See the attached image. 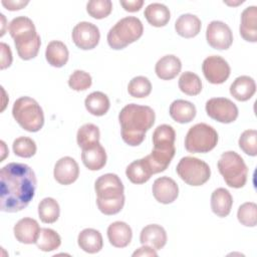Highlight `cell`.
I'll return each instance as SVG.
<instances>
[{"label": "cell", "mask_w": 257, "mask_h": 257, "mask_svg": "<svg viewBox=\"0 0 257 257\" xmlns=\"http://www.w3.org/2000/svg\"><path fill=\"white\" fill-rule=\"evenodd\" d=\"M33 170L22 163H10L0 171V209L15 213L23 210L33 199L36 189Z\"/></svg>", "instance_id": "6da1fadb"}, {"label": "cell", "mask_w": 257, "mask_h": 257, "mask_svg": "<svg viewBox=\"0 0 257 257\" xmlns=\"http://www.w3.org/2000/svg\"><path fill=\"white\" fill-rule=\"evenodd\" d=\"M155 111L148 105L130 103L123 106L118 114L123 142L132 147L141 145L146 133L155 123Z\"/></svg>", "instance_id": "7a4b0ae2"}, {"label": "cell", "mask_w": 257, "mask_h": 257, "mask_svg": "<svg viewBox=\"0 0 257 257\" xmlns=\"http://www.w3.org/2000/svg\"><path fill=\"white\" fill-rule=\"evenodd\" d=\"M96 205L104 215H114L121 211L124 205L123 185L115 174H104L94 183Z\"/></svg>", "instance_id": "3957f363"}, {"label": "cell", "mask_w": 257, "mask_h": 257, "mask_svg": "<svg viewBox=\"0 0 257 257\" xmlns=\"http://www.w3.org/2000/svg\"><path fill=\"white\" fill-rule=\"evenodd\" d=\"M8 29L19 57L23 60L34 58L39 51L41 40L33 21L26 16H18L11 20Z\"/></svg>", "instance_id": "277c9868"}, {"label": "cell", "mask_w": 257, "mask_h": 257, "mask_svg": "<svg viewBox=\"0 0 257 257\" xmlns=\"http://www.w3.org/2000/svg\"><path fill=\"white\" fill-rule=\"evenodd\" d=\"M12 115L23 130L30 133L40 131L44 124V114L41 106L29 96H21L14 101Z\"/></svg>", "instance_id": "5b68a950"}, {"label": "cell", "mask_w": 257, "mask_h": 257, "mask_svg": "<svg viewBox=\"0 0 257 257\" xmlns=\"http://www.w3.org/2000/svg\"><path fill=\"white\" fill-rule=\"evenodd\" d=\"M144 32L142 21L135 16H127L118 20L107 33V43L110 48L119 50L137 41Z\"/></svg>", "instance_id": "8992f818"}, {"label": "cell", "mask_w": 257, "mask_h": 257, "mask_svg": "<svg viewBox=\"0 0 257 257\" xmlns=\"http://www.w3.org/2000/svg\"><path fill=\"white\" fill-rule=\"evenodd\" d=\"M217 166L225 183L229 187L235 189L244 187L247 181L248 168L242 157L236 152L228 151L223 153Z\"/></svg>", "instance_id": "52a82bcc"}, {"label": "cell", "mask_w": 257, "mask_h": 257, "mask_svg": "<svg viewBox=\"0 0 257 257\" xmlns=\"http://www.w3.org/2000/svg\"><path fill=\"white\" fill-rule=\"evenodd\" d=\"M217 132L213 126L204 122L190 127L185 138V148L193 154L209 153L217 146Z\"/></svg>", "instance_id": "ba28073f"}, {"label": "cell", "mask_w": 257, "mask_h": 257, "mask_svg": "<svg viewBox=\"0 0 257 257\" xmlns=\"http://www.w3.org/2000/svg\"><path fill=\"white\" fill-rule=\"evenodd\" d=\"M179 177L190 186H202L211 176L209 165L194 157H184L180 160L176 168Z\"/></svg>", "instance_id": "9c48e42d"}, {"label": "cell", "mask_w": 257, "mask_h": 257, "mask_svg": "<svg viewBox=\"0 0 257 257\" xmlns=\"http://www.w3.org/2000/svg\"><path fill=\"white\" fill-rule=\"evenodd\" d=\"M207 114L222 123H230L238 117V107L229 98L213 97L210 98L205 105Z\"/></svg>", "instance_id": "30bf717a"}, {"label": "cell", "mask_w": 257, "mask_h": 257, "mask_svg": "<svg viewBox=\"0 0 257 257\" xmlns=\"http://www.w3.org/2000/svg\"><path fill=\"white\" fill-rule=\"evenodd\" d=\"M202 70L206 79L213 84H221L230 76L231 68L228 62L219 55H211L204 59Z\"/></svg>", "instance_id": "8fae6325"}, {"label": "cell", "mask_w": 257, "mask_h": 257, "mask_svg": "<svg viewBox=\"0 0 257 257\" xmlns=\"http://www.w3.org/2000/svg\"><path fill=\"white\" fill-rule=\"evenodd\" d=\"M71 36L74 44L82 50L93 49L100 39L98 27L87 21L77 23L72 30Z\"/></svg>", "instance_id": "7c38bea8"}, {"label": "cell", "mask_w": 257, "mask_h": 257, "mask_svg": "<svg viewBox=\"0 0 257 257\" xmlns=\"http://www.w3.org/2000/svg\"><path fill=\"white\" fill-rule=\"evenodd\" d=\"M206 39L212 48L226 50L233 43V33L226 23L214 20L207 26Z\"/></svg>", "instance_id": "4fadbf2b"}, {"label": "cell", "mask_w": 257, "mask_h": 257, "mask_svg": "<svg viewBox=\"0 0 257 257\" xmlns=\"http://www.w3.org/2000/svg\"><path fill=\"white\" fill-rule=\"evenodd\" d=\"M53 176L60 185H70L74 183L79 176L78 164L71 157H63L56 162Z\"/></svg>", "instance_id": "5bb4252c"}, {"label": "cell", "mask_w": 257, "mask_h": 257, "mask_svg": "<svg viewBox=\"0 0 257 257\" xmlns=\"http://www.w3.org/2000/svg\"><path fill=\"white\" fill-rule=\"evenodd\" d=\"M152 191L155 199L162 204L173 203L179 195V187L177 183L167 176L156 179Z\"/></svg>", "instance_id": "9a60e30c"}, {"label": "cell", "mask_w": 257, "mask_h": 257, "mask_svg": "<svg viewBox=\"0 0 257 257\" xmlns=\"http://www.w3.org/2000/svg\"><path fill=\"white\" fill-rule=\"evenodd\" d=\"M41 228L38 222L32 218L20 219L14 226L13 232L16 240L22 244L36 243Z\"/></svg>", "instance_id": "2e32d148"}, {"label": "cell", "mask_w": 257, "mask_h": 257, "mask_svg": "<svg viewBox=\"0 0 257 257\" xmlns=\"http://www.w3.org/2000/svg\"><path fill=\"white\" fill-rule=\"evenodd\" d=\"M81 150L82 163L88 170L98 171L105 166L106 153L99 142Z\"/></svg>", "instance_id": "e0dca14e"}, {"label": "cell", "mask_w": 257, "mask_h": 257, "mask_svg": "<svg viewBox=\"0 0 257 257\" xmlns=\"http://www.w3.org/2000/svg\"><path fill=\"white\" fill-rule=\"evenodd\" d=\"M140 242L142 245H147L155 250H160L167 243L166 230L158 224L147 225L141 231Z\"/></svg>", "instance_id": "ac0fdd59"}, {"label": "cell", "mask_w": 257, "mask_h": 257, "mask_svg": "<svg viewBox=\"0 0 257 257\" xmlns=\"http://www.w3.org/2000/svg\"><path fill=\"white\" fill-rule=\"evenodd\" d=\"M240 35L248 42L257 41V8L249 6L244 9L241 14Z\"/></svg>", "instance_id": "d6986e66"}, {"label": "cell", "mask_w": 257, "mask_h": 257, "mask_svg": "<svg viewBox=\"0 0 257 257\" xmlns=\"http://www.w3.org/2000/svg\"><path fill=\"white\" fill-rule=\"evenodd\" d=\"M133 237V231L131 227L121 221H115L111 223L107 228V238L109 243L116 248L126 247Z\"/></svg>", "instance_id": "ffe728a7"}, {"label": "cell", "mask_w": 257, "mask_h": 257, "mask_svg": "<svg viewBox=\"0 0 257 257\" xmlns=\"http://www.w3.org/2000/svg\"><path fill=\"white\" fill-rule=\"evenodd\" d=\"M181 60L173 54L163 56L157 61L155 66L157 76L163 80H171L175 78L181 72Z\"/></svg>", "instance_id": "44dd1931"}, {"label": "cell", "mask_w": 257, "mask_h": 257, "mask_svg": "<svg viewBox=\"0 0 257 257\" xmlns=\"http://www.w3.org/2000/svg\"><path fill=\"white\" fill-rule=\"evenodd\" d=\"M255 91V80L248 75L238 76L230 86L231 95L239 101H246L250 99L254 95Z\"/></svg>", "instance_id": "7402d4cb"}, {"label": "cell", "mask_w": 257, "mask_h": 257, "mask_svg": "<svg viewBox=\"0 0 257 257\" xmlns=\"http://www.w3.org/2000/svg\"><path fill=\"white\" fill-rule=\"evenodd\" d=\"M77 243L80 249L89 254L99 252L103 246V240L100 232L92 228L83 229L78 234Z\"/></svg>", "instance_id": "603a6c76"}, {"label": "cell", "mask_w": 257, "mask_h": 257, "mask_svg": "<svg viewBox=\"0 0 257 257\" xmlns=\"http://www.w3.org/2000/svg\"><path fill=\"white\" fill-rule=\"evenodd\" d=\"M233 205L232 195L225 188L214 190L211 196V209L218 217H226L230 214Z\"/></svg>", "instance_id": "cb8c5ba5"}, {"label": "cell", "mask_w": 257, "mask_h": 257, "mask_svg": "<svg viewBox=\"0 0 257 257\" xmlns=\"http://www.w3.org/2000/svg\"><path fill=\"white\" fill-rule=\"evenodd\" d=\"M169 112L175 121L187 123L195 118L197 110L192 102L184 99H176L171 103Z\"/></svg>", "instance_id": "d4e9b609"}, {"label": "cell", "mask_w": 257, "mask_h": 257, "mask_svg": "<svg viewBox=\"0 0 257 257\" xmlns=\"http://www.w3.org/2000/svg\"><path fill=\"white\" fill-rule=\"evenodd\" d=\"M202 27L201 20L193 14H183L175 22L176 32L184 38H192L199 34Z\"/></svg>", "instance_id": "484cf974"}, {"label": "cell", "mask_w": 257, "mask_h": 257, "mask_svg": "<svg viewBox=\"0 0 257 257\" xmlns=\"http://www.w3.org/2000/svg\"><path fill=\"white\" fill-rule=\"evenodd\" d=\"M69 57L66 45L59 40H52L48 43L45 50V58L47 62L54 67L64 66Z\"/></svg>", "instance_id": "4316f807"}, {"label": "cell", "mask_w": 257, "mask_h": 257, "mask_svg": "<svg viewBox=\"0 0 257 257\" xmlns=\"http://www.w3.org/2000/svg\"><path fill=\"white\" fill-rule=\"evenodd\" d=\"M176 132L169 124H161L157 126L153 134L154 149L157 150H173L175 149Z\"/></svg>", "instance_id": "83f0119b"}, {"label": "cell", "mask_w": 257, "mask_h": 257, "mask_svg": "<svg viewBox=\"0 0 257 257\" xmlns=\"http://www.w3.org/2000/svg\"><path fill=\"white\" fill-rule=\"evenodd\" d=\"M144 15L147 21L155 27H163L167 25L171 18L169 8L162 3H151L145 9Z\"/></svg>", "instance_id": "f1b7e54d"}, {"label": "cell", "mask_w": 257, "mask_h": 257, "mask_svg": "<svg viewBox=\"0 0 257 257\" xmlns=\"http://www.w3.org/2000/svg\"><path fill=\"white\" fill-rule=\"evenodd\" d=\"M85 108L88 112L95 116L104 115L110 106L109 99L106 94L101 91H93L88 94L84 100Z\"/></svg>", "instance_id": "f546056e"}, {"label": "cell", "mask_w": 257, "mask_h": 257, "mask_svg": "<svg viewBox=\"0 0 257 257\" xmlns=\"http://www.w3.org/2000/svg\"><path fill=\"white\" fill-rule=\"evenodd\" d=\"M125 175L132 183L140 185L148 182L153 173L143 158L131 163L125 169Z\"/></svg>", "instance_id": "4dcf8cb0"}, {"label": "cell", "mask_w": 257, "mask_h": 257, "mask_svg": "<svg viewBox=\"0 0 257 257\" xmlns=\"http://www.w3.org/2000/svg\"><path fill=\"white\" fill-rule=\"evenodd\" d=\"M60 208L53 198H44L38 205V215L43 223L51 224L58 220Z\"/></svg>", "instance_id": "1f68e13d"}, {"label": "cell", "mask_w": 257, "mask_h": 257, "mask_svg": "<svg viewBox=\"0 0 257 257\" xmlns=\"http://www.w3.org/2000/svg\"><path fill=\"white\" fill-rule=\"evenodd\" d=\"M61 244L59 234L50 228H41L36 245L38 249L43 252H50L56 250Z\"/></svg>", "instance_id": "d6a6232c"}, {"label": "cell", "mask_w": 257, "mask_h": 257, "mask_svg": "<svg viewBox=\"0 0 257 257\" xmlns=\"http://www.w3.org/2000/svg\"><path fill=\"white\" fill-rule=\"evenodd\" d=\"M99 128L93 123H85L77 131L76 141L79 148L83 149L99 142Z\"/></svg>", "instance_id": "836d02e7"}, {"label": "cell", "mask_w": 257, "mask_h": 257, "mask_svg": "<svg viewBox=\"0 0 257 257\" xmlns=\"http://www.w3.org/2000/svg\"><path fill=\"white\" fill-rule=\"evenodd\" d=\"M179 88L185 94L197 95L202 90V81L196 73L186 71L179 78Z\"/></svg>", "instance_id": "e575fe53"}, {"label": "cell", "mask_w": 257, "mask_h": 257, "mask_svg": "<svg viewBox=\"0 0 257 257\" xmlns=\"http://www.w3.org/2000/svg\"><path fill=\"white\" fill-rule=\"evenodd\" d=\"M127 91L133 97H147L152 91V83L146 76H136L128 82Z\"/></svg>", "instance_id": "d590c367"}, {"label": "cell", "mask_w": 257, "mask_h": 257, "mask_svg": "<svg viewBox=\"0 0 257 257\" xmlns=\"http://www.w3.org/2000/svg\"><path fill=\"white\" fill-rule=\"evenodd\" d=\"M238 221L246 227H255L257 223V205L253 202L242 204L237 212Z\"/></svg>", "instance_id": "8d00e7d4"}, {"label": "cell", "mask_w": 257, "mask_h": 257, "mask_svg": "<svg viewBox=\"0 0 257 257\" xmlns=\"http://www.w3.org/2000/svg\"><path fill=\"white\" fill-rule=\"evenodd\" d=\"M12 148L14 154L20 158H31L37 150L35 142L28 137H19L14 140Z\"/></svg>", "instance_id": "74e56055"}, {"label": "cell", "mask_w": 257, "mask_h": 257, "mask_svg": "<svg viewBox=\"0 0 257 257\" xmlns=\"http://www.w3.org/2000/svg\"><path fill=\"white\" fill-rule=\"evenodd\" d=\"M111 10L112 2L110 0H91L86 4L87 13L95 19H102L107 17Z\"/></svg>", "instance_id": "f35d334b"}, {"label": "cell", "mask_w": 257, "mask_h": 257, "mask_svg": "<svg viewBox=\"0 0 257 257\" xmlns=\"http://www.w3.org/2000/svg\"><path fill=\"white\" fill-rule=\"evenodd\" d=\"M239 147L246 154L251 157L257 156V131L246 130L239 138Z\"/></svg>", "instance_id": "ab89813d"}, {"label": "cell", "mask_w": 257, "mask_h": 257, "mask_svg": "<svg viewBox=\"0 0 257 257\" xmlns=\"http://www.w3.org/2000/svg\"><path fill=\"white\" fill-rule=\"evenodd\" d=\"M91 83H92V79L90 74L88 72H85L79 69L74 70L68 78L69 87L76 91L86 90L88 87H90Z\"/></svg>", "instance_id": "60d3db41"}, {"label": "cell", "mask_w": 257, "mask_h": 257, "mask_svg": "<svg viewBox=\"0 0 257 257\" xmlns=\"http://www.w3.org/2000/svg\"><path fill=\"white\" fill-rule=\"evenodd\" d=\"M1 47V69H5L9 67L12 63V52L10 50V47L4 43L1 42L0 44Z\"/></svg>", "instance_id": "b9f144b4"}, {"label": "cell", "mask_w": 257, "mask_h": 257, "mask_svg": "<svg viewBox=\"0 0 257 257\" xmlns=\"http://www.w3.org/2000/svg\"><path fill=\"white\" fill-rule=\"evenodd\" d=\"M2 5L7 9V10H10V11H16V10H20L22 8H24L28 3L29 1H23V0H2L1 1Z\"/></svg>", "instance_id": "7bdbcfd3"}, {"label": "cell", "mask_w": 257, "mask_h": 257, "mask_svg": "<svg viewBox=\"0 0 257 257\" xmlns=\"http://www.w3.org/2000/svg\"><path fill=\"white\" fill-rule=\"evenodd\" d=\"M120 5L125 11L128 12H137L144 5V0H128V1H120Z\"/></svg>", "instance_id": "ee69618b"}, {"label": "cell", "mask_w": 257, "mask_h": 257, "mask_svg": "<svg viewBox=\"0 0 257 257\" xmlns=\"http://www.w3.org/2000/svg\"><path fill=\"white\" fill-rule=\"evenodd\" d=\"M133 256L136 257V256H158L157 252L155 249H153L152 247L150 246H147V245H143V247L139 248L137 251H135L133 253Z\"/></svg>", "instance_id": "f6af8a7d"}]
</instances>
